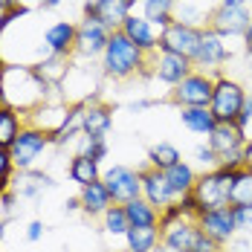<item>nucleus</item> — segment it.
Masks as SVG:
<instances>
[{
  "label": "nucleus",
  "instance_id": "1",
  "mask_svg": "<svg viewBox=\"0 0 252 252\" xmlns=\"http://www.w3.org/2000/svg\"><path fill=\"white\" fill-rule=\"evenodd\" d=\"M148 67V52H142L125 32H110V41L101 52V76L113 81H127V78L145 73Z\"/></svg>",
  "mask_w": 252,
  "mask_h": 252
},
{
  "label": "nucleus",
  "instance_id": "2",
  "mask_svg": "<svg viewBox=\"0 0 252 252\" xmlns=\"http://www.w3.org/2000/svg\"><path fill=\"white\" fill-rule=\"evenodd\" d=\"M247 96L250 93H247V87L241 81L218 73L215 76V93H212V101H209V110L218 119V125H235Z\"/></svg>",
  "mask_w": 252,
  "mask_h": 252
},
{
  "label": "nucleus",
  "instance_id": "3",
  "mask_svg": "<svg viewBox=\"0 0 252 252\" xmlns=\"http://www.w3.org/2000/svg\"><path fill=\"white\" fill-rule=\"evenodd\" d=\"M191 194H194L200 212L229 206V194H232V171H229V168H215V171H203V174H197V183H194V191H191Z\"/></svg>",
  "mask_w": 252,
  "mask_h": 252
},
{
  "label": "nucleus",
  "instance_id": "4",
  "mask_svg": "<svg viewBox=\"0 0 252 252\" xmlns=\"http://www.w3.org/2000/svg\"><path fill=\"white\" fill-rule=\"evenodd\" d=\"M206 139H209V148L218 154V162H220L218 168L235 171V168H244L247 165V157H244L247 139L238 130V125H215V130Z\"/></svg>",
  "mask_w": 252,
  "mask_h": 252
},
{
  "label": "nucleus",
  "instance_id": "5",
  "mask_svg": "<svg viewBox=\"0 0 252 252\" xmlns=\"http://www.w3.org/2000/svg\"><path fill=\"white\" fill-rule=\"evenodd\" d=\"M47 148H52L50 130H44V127H38V125H24L21 136L9 148V157H12V162H15L18 171H26V168H35V162L44 157Z\"/></svg>",
  "mask_w": 252,
  "mask_h": 252
},
{
  "label": "nucleus",
  "instance_id": "6",
  "mask_svg": "<svg viewBox=\"0 0 252 252\" xmlns=\"http://www.w3.org/2000/svg\"><path fill=\"white\" fill-rule=\"evenodd\" d=\"M101 183H104V189L110 191V200L119 203V206L142 197V177H139V168L113 162V165H107V168L101 171Z\"/></svg>",
  "mask_w": 252,
  "mask_h": 252
},
{
  "label": "nucleus",
  "instance_id": "7",
  "mask_svg": "<svg viewBox=\"0 0 252 252\" xmlns=\"http://www.w3.org/2000/svg\"><path fill=\"white\" fill-rule=\"evenodd\" d=\"M252 12L250 6H238V3H218L212 12H209V26L212 32H218L220 38H244L247 29H250Z\"/></svg>",
  "mask_w": 252,
  "mask_h": 252
},
{
  "label": "nucleus",
  "instance_id": "8",
  "mask_svg": "<svg viewBox=\"0 0 252 252\" xmlns=\"http://www.w3.org/2000/svg\"><path fill=\"white\" fill-rule=\"evenodd\" d=\"M200 41H203V29L174 21L171 26H165V29L159 32L157 50H159V52H171V55H183V58H189V61H191V58L197 55Z\"/></svg>",
  "mask_w": 252,
  "mask_h": 252
},
{
  "label": "nucleus",
  "instance_id": "9",
  "mask_svg": "<svg viewBox=\"0 0 252 252\" xmlns=\"http://www.w3.org/2000/svg\"><path fill=\"white\" fill-rule=\"evenodd\" d=\"M212 93H215V78L209 73H191L186 76L177 87H171V96L168 101L177 104V107H209L212 101Z\"/></svg>",
  "mask_w": 252,
  "mask_h": 252
},
{
  "label": "nucleus",
  "instance_id": "10",
  "mask_svg": "<svg viewBox=\"0 0 252 252\" xmlns=\"http://www.w3.org/2000/svg\"><path fill=\"white\" fill-rule=\"evenodd\" d=\"M136 0H87L84 3V18L101 24L107 32H119L127 15H133Z\"/></svg>",
  "mask_w": 252,
  "mask_h": 252
},
{
  "label": "nucleus",
  "instance_id": "11",
  "mask_svg": "<svg viewBox=\"0 0 252 252\" xmlns=\"http://www.w3.org/2000/svg\"><path fill=\"white\" fill-rule=\"evenodd\" d=\"M226 38H220L212 29H203V41L197 47V55L191 58V67H197V73H212V78L220 73V67L232 58V50L223 44Z\"/></svg>",
  "mask_w": 252,
  "mask_h": 252
},
{
  "label": "nucleus",
  "instance_id": "12",
  "mask_svg": "<svg viewBox=\"0 0 252 252\" xmlns=\"http://www.w3.org/2000/svg\"><path fill=\"white\" fill-rule=\"evenodd\" d=\"M197 226H200L218 247H229V244L235 241V235H238L235 218H232V206L200 212V215H197Z\"/></svg>",
  "mask_w": 252,
  "mask_h": 252
},
{
  "label": "nucleus",
  "instance_id": "13",
  "mask_svg": "<svg viewBox=\"0 0 252 252\" xmlns=\"http://www.w3.org/2000/svg\"><path fill=\"white\" fill-rule=\"evenodd\" d=\"M107 41H110V32L101 24L84 18L81 24H76V50H73V55H78V58H101Z\"/></svg>",
  "mask_w": 252,
  "mask_h": 252
},
{
  "label": "nucleus",
  "instance_id": "14",
  "mask_svg": "<svg viewBox=\"0 0 252 252\" xmlns=\"http://www.w3.org/2000/svg\"><path fill=\"white\" fill-rule=\"evenodd\" d=\"M194 67L189 58L183 55H171V52H154V61H151V76L168 87H177L186 76H191Z\"/></svg>",
  "mask_w": 252,
  "mask_h": 252
},
{
  "label": "nucleus",
  "instance_id": "15",
  "mask_svg": "<svg viewBox=\"0 0 252 252\" xmlns=\"http://www.w3.org/2000/svg\"><path fill=\"white\" fill-rule=\"evenodd\" d=\"M58 183L55 177L47 171H38V168H26V171H15L12 180V191L21 197V200H38L44 191H52Z\"/></svg>",
  "mask_w": 252,
  "mask_h": 252
},
{
  "label": "nucleus",
  "instance_id": "16",
  "mask_svg": "<svg viewBox=\"0 0 252 252\" xmlns=\"http://www.w3.org/2000/svg\"><path fill=\"white\" fill-rule=\"evenodd\" d=\"M139 177H142V197L151 203L157 212L168 209V206L177 200L174 194H171V189H168V183H165V174H162V171L145 165V168H139Z\"/></svg>",
  "mask_w": 252,
  "mask_h": 252
},
{
  "label": "nucleus",
  "instance_id": "17",
  "mask_svg": "<svg viewBox=\"0 0 252 252\" xmlns=\"http://www.w3.org/2000/svg\"><path fill=\"white\" fill-rule=\"evenodd\" d=\"M159 232H162V244H168L171 250L191 252L197 235H200V226H197V218H180L168 226H159Z\"/></svg>",
  "mask_w": 252,
  "mask_h": 252
},
{
  "label": "nucleus",
  "instance_id": "18",
  "mask_svg": "<svg viewBox=\"0 0 252 252\" xmlns=\"http://www.w3.org/2000/svg\"><path fill=\"white\" fill-rule=\"evenodd\" d=\"M84 104H87V99H81V101H76V104H70V107H67L64 122L50 133L55 148H64V145L76 142L78 136L84 133Z\"/></svg>",
  "mask_w": 252,
  "mask_h": 252
},
{
  "label": "nucleus",
  "instance_id": "19",
  "mask_svg": "<svg viewBox=\"0 0 252 252\" xmlns=\"http://www.w3.org/2000/svg\"><path fill=\"white\" fill-rule=\"evenodd\" d=\"M44 47L50 55H61L70 58L76 50V24L73 21H58L44 32Z\"/></svg>",
  "mask_w": 252,
  "mask_h": 252
},
{
  "label": "nucleus",
  "instance_id": "20",
  "mask_svg": "<svg viewBox=\"0 0 252 252\" xmlns=\"http://www.w3.org/2000/svg\"><path fill=\"white\" fill-rule=\"evenodd\" d=\"M122 32H125L127 38L139 47L142 52H148L154 55L157 52V41H159V29L151 26L142 15H127V21L122 24Z\"/></svg>",
  "mask_w": 252,
  "mask_h": 252
},
{
  "label": "nucleus",
  "instance_id": "21",
  "mask_svg": "<svg viewBox=\"0 0 252 252\" xmlns=\"http://www.w3.org/2000/svg\"><path fill=\"white\" fill-rule=\"evenodd\" d=\"M110 130H113V110L107 104H101V101L87 99V104H84V133L107 139Z\"/></svg>",
  "mask_w": 252,
  "mask_h": 252
},
{
  "label": "nucleus",
  "instance_id": "22",
  "mask_svg": "<svg viewBox=\"0 0 252 252\" xmlns=\"http://www.w3.org/2000/svg\"><path fill=\"white\" fill-rule=\"evenodd\" d=\"M78 200H81V212L87 215V218H101L113 200H110V191L104 189V183L96 180V183H90V186H84L81 191H78Z\"/></svg>",
  "mask_w": 252,
  "mask_h": 252
},
{
  "label": "nucleus",
  "instance_id": "23",
  "mask_svg": "<svg viewBox=\"0 0 252 252\" xmlns=\"http://www.w3.org/2000/svg\"><path fill=\"white\" fill-rule=\"evenodd\" d=\"M162 174H165V183H168V189H171V194H174L177 200H180L183 194H191V191H194L197 168H194L191 162L180 159L177 165H171V168H168V171H162Z\"/></svg>",
  "mask_w": 252,
  "mask_h": 252
},
{
  "label": "nucleus",
  "instance_id": "24",
  "mask_svg": "<svg viewBox=\"0 0 252 252\" xmlns=\"http://www.w3.org/2000/svg\"><path fill=\"white\" fill-rule=\"evenodd\" d=\"M101 162L96 159H90V157H84V154H73V159H70V165H67V177L76 183L78 189H84V186H90V183H96L101 180Z\"/></svg>",
  "mask_w": 252,
  "mask_h": 252
},
{
  "label": "nucleus",
  "instance_id": "25",
  "mask_svg": "<svg viewBox=\"0 0 252 252\" xmlns=\"http://www.w3.org/2000/svg\"><path fill=\"white\" fill-rule=\"evenodd\" d=\"M180 125L197 136H209L218 125V119L212 116L209 107H180Z\"/></svg>",
  "mask_w": 252,
  "mask_h": 252
},
{
  "label": "nucleus",
  "instance_id": "26",
  "mask_svg": "<svg viewBox=\"0 0 252 252\" xmlns=\"http://www.w3.org/2000/svg\"><path fill=\"white\" fill-rule=\"evenodd\" d=\"M139 3H142V18L151 26H157L159 32L174 24L177 0H139Z\"/></svg>",
  "mask_w": 252,
  "mask_h": 252
},
{
  "label": "nucleus",
  "instance_id": "27",
  "mask_svg": "<svg viewBox=\"0 0 252 252\" xmlns=\"http://www.w3.org/2000/svg\"><path fill=\"white\" fill-rule=\"evenodd\" d=\"M162 241L159 226H130L125 235V250L127 252H151Z\"/></svg>",
  "mask_w": 252,
  "mask_h": 252
},
{
  "label": "nucleus",
  "instance_id": "28",
  "mask_svg": "<svg viewBox=\"0 0 252 252\" xmlns=\"http://www.w3.org/2000/svg\"><path fill=\"white\" fill-rule=\"evenodd\" d=\"M24 125L26 122L21 119V113H18L15 107H9V104L0 107V148H3V151H9V148L15 145V139L21 136Z\"/></svg>",
  "mask_w": 252,
  "mask_h": 252
},
{
  "label": "nucleus",
  "instance_id": "29",
  "mask_svg": "<svg viewBox=\"0 0 252 252\" xmlns=\"http://www.w3.org/2000/svg\"><path fill=\"white\" fill-rule=\"evenodd\" d=\"M125 215L130 220V226H159V212L145 197H136V200L125 203Z\"/></svg>",
  "mask_w": 252,
  "mask_h": 252
},
{
  "label": "nucleus",
  "instance_id": "30",
  "mask_svg": "<svg viewBox=\"0 0 252 252\" xmlns=\"http://www.w3.org/2000/svg\"><path fill=\"white\" fill-rule=\"evenodd\" d=\"M180 159H183V154H180V148L171 145V142H157V145L148 148V165L157 168V171H168V168L177 165Z\"/></svg>",
  "mask_w": 252,
  "mask_h": 252
},
{
  "label": "nucleus",
  "instance_id": "31",
  "mask_svg": "<svg viewBox=\"0 0 252 252\" xmlns=\"http://www.w3.org/2000/svg\"><path fill=\"white\" fill-rule=\"evenodd\" d=\"M241 203H252V168H235L232 171V194H229V206H241Z\"/></svg>",
  "mask_w": 252,
  "mask_h": 252
},
{
  "label": "nucleus",
  "instance_id": "32",
  "mask_svg": "<svg viewBox=\"0 0 252 252\" xmlns=\"http://www.w3.org/2000/svg\"><path fill=\"white\" fill-rule=\"evenodd\" d=\"M101 226H104V232H107L110 238H125L127 229H130V220H127V215H125V206L113 203V206L101 215Z\"/></svg>",
  "mask_w": 252,
  "mask_h": 252
},
{
  "label": "nucleus",
  "instance_id": "33",
  "mask_svg": "<svg viewBox=\"0 0 252 252\" xmlns=\"http://www.w3.org/2000/svg\"><path fill=\"white\" fill-rule=\"evenodd\" d=\"M76 154H84V157H90V159H96V162H104L107 154H110V142H107V139H99V136L81 133L76 139Z\"/></svg>",
  "mask_w": 252,
  "mask_h": 252
},
{
  "label": "nucleus",
  "instance_id": "34",
  "mask_svg": "<svg viewBox=\"0 0 252 252\" xmlns=\"http://www.w3.org/2000/svg\"><path fill=\"white\" fill-rule=\"evenodd\" d=\"M232 218H235V229H238V235L252 238V203L232 206Z\"/></svg>",
  "mask_w": 252,
  "mask_h": 252
},
{
  "label": "nucleus",
  "instance_id": "35",
  "mask_svg": "<svg viewBox=\"0 0 252 252\" xmlns=\"http://www.w3.org/2000/svg\"><path fill=\"white\" fill-rule=\"evenodd\" d=\"M15 162H12V157L9 151H3L0 148V194H6V191H12V180H15Z\"/></svg>",
  "mask_w": 252,
  "mask_h": 252
},
{
  "label": "nucleus",
  "instance_id": "36",
  "mask_svg": "<svg viewBox=\"0 0 252 252\" xmlns=\"http://www.w3.org/2000/svg\"><path fill=\"white\" fill-rule=\"evenodd\" d=\"M191 157H194V162L200 165L203 171H215V168L220 165V162H218V154H215L212 148H209V142H206V145H197Z\"/></svg>",
  "mask_w": 252,
  "mask_h": 252
},
{
  "label": "nucleus",
  "instance_id": "37",
  "mask_svg": "<svg viewBox=\"0 0 252 252\" xmlns=\"http://www.w3.org/2000/svg\"><path fill=\"white\" fill-rule=\"evenodd\" d=\"M29 12H32V9H29V6H24V3H21V6H15V9H9V12H3V15H0V35H3L9 26L15 24L18 18H26Z\"/></svg>",
  "mask_w": 252,
  "mask_h": 252
},
{
  "label": "nucleus",
  "instance_id": "38",
  "mask_svg": "<svg viewBox=\"0 0 252 252\" xmlns=\"http://www.w3.org/2000/svg\"><path fill=\"white\" fill-rule=\"evenodd\" d=\"M44 232H47V223H44V220H29V223H26L24 238L29 241V244H38V241L44 238Z\"/></svg>",
  "mask_w": 252,
  "mask_h": 252
},
{
  "label": "nucleus",
  "instance_id": "39",
  "mask_svg": "<svg viewBox=\"0 0 252 252\" xmlns=\"http://www.w3.org/2000/svg\"><path fill=\"white\" fill-rule=\"evenodd\" d=\"M157 101L154 99H142V101H130V110L133 113H142V110H148V107H154Z\"/></svg>",
  "mask_w": 252,
  "mask_h": 252
},
{
  "label": "nucleus",
  "instance_id": "40",
  "mask_svg": "<svg viewBox=\"0 0 252 252\" xmlns=\"http://www.w3.org/2000/svg\"><path fill=\"white\" fill-rule=\"evenodd\" d=\"M64 212H67V215H73V212H81V200H78V197H70V200H64Z\"/></svg>",
  "mask_w": 252,
  "mask_h": 252
},
{
  "label": "nucleus",
  "instance_id": "41",
  "mask_svg": "<svg viewBox=\"0 0 252 252\" xmlns=\"http://www.w3.org/2000/svg\"><path fill=\"white\" fill-rule=\"evenodd\" d=\"M61 6V0H38V9L41 12H52V9H58Z\"/></svg>",
  "mask_w": 252,
  "mask_h": 252
},
{
  "label": "nucleus",
  "instance_id": "42",
  "mask_svg": "<svg viewBox=\"0 0 252 252\" xmlns=\"http://www.w3.org/2000/svg\"><path fill=\"white\" fill-rule=\"evenodd\" d=\"M15 6H21V0H0V12H9Z\"/></svg>",
  "mask_w": 252,
  "mask_h": 252
},
{
  "label": "nucleus",
  "instance_id": "43",
  "mask_svg": "<svg viewBox=\"0 0 252 252\" xmlns=\"http://www.w3.org/2000/svg\"><path fill=\"white\" fill-rule=\"evenodd\" d=\"M244 50L252 52V21H250V29H247V35H244Z\"/></svg>",
  "mask_w": 252,
  "mask_h": 252
},
{
  "label": "nucleus",
  "instance_id": "44",
  "mask_svg": "<svg viewBox=\"0 0 252 252\" xmlns=\"http://www.w3.org/2000/svg\"><path fill=\"white\" fill-rule=\"evenodd\" d=\"M151 252H177V250H171L168 244H162V241H159V244H157V247H154Z\"/></svg>",
  "mask_w": 252,
  "mask_h": 252
},
{
  "label": "nucleus",
  "instance_id": "45",
  "mask_svg": "<svg viewBox=\"0 0 252 252\" xmlns=\"http://www.w3.org/2000/svg\"><path fill=\"white\" fill-rule=\"evenodd\" d=\"M6 223H9V220L0 218V244H3V238H6Z\"/></svg>",
  "mask_w": 252,
  "mask_h": 252
},
{
  "label": "nucleus",
  "instance_id": "46",
  "mask_svg": "<svg viewBox=\"0 0 252 252\" xmlns=\"http://www.w3.org/2000/svg\"><path fill=\"white\" fill-rule=\"evenodd\" d=\"M223 3H238V6H250L252 0H223Z\"/></svg>",
  "mask_w": 252,
  "mask_h": 252
},
{
  "label": "nucleus",
  "instance_id": "47",
  "mask_svg": "<svg viewBox=\"0 0 252 252\" xmlns=\"http://www.w3.org/2000/svg\"><path fill=\"white\" fill-rule=\"evenodd\" d=\"M247 67H250V76H252V52H247Z\"/></svg>",
  "mask_w": 252,
  "mask_h": 252
},
{
  "label": "nucleus",
  "instance_id": "48",
  "mask_svg": "<svg viewBox=\"0 0 252 252\" xmlns=\"http://www.w3.org/2000/svg\"><path fill=\"white\" fill-rule=\"evenodd\" d=\"M218 252H229V247H220V250H218Z\"/></svg>",
  "mask_w": 252,
  "mask_h": 252
},
{
  "label": "nucleus",
  "instance_id": "49",
  "mask_svg": "<svg viewBox=\"0 0 252 252\" xmlns=\"http://www.w3.org/2000/svg\"><path fill=\"white\" fill-rule=\"evenodd\" d=\"M0 70H3V64H0Z\"/></svg>",
  "mask_w": 252,
  "mask_h": 252
},
{
  "label": "nucleus",
  "instance_id": "50",
  "mask_svg": "<svg viewBox=\"0 0 252 252\" xmlns=\"http://www.w3.org/2000/svg\"><path fill=\"white\" fill-rule=\"evenodd\" d=\"M0 15H3V12H0Z\"/></svg>",
  "mask_w": 252,
  "mask_h": 252
},
{
  "label": "nucleus",
  "instance_id": "51",
  "mask_svg": "<svg viewBox=\"0 0 252 252\" xmlns=\"http://www.w3.org/2000/svg\"><path fill=\"white\" fill-rule=\"evenodd\" d=\"M250 168H252V165H250Z\"/></svg>",
  "mask_w": 252,
  "mask_h": 252
},
{
  "label": "nucleus",
  "instance_id": "52",
  "mask_svg": "<svg viewBox=\"0 0 252 252\" xmlns=\"http://www.w3.org/2000/svg\"><path fill=\"white\" fill-rule=\"evenodd\" d=\"M125 252H127V250H125Z\"/></svg>",
  "mask_w": 252,
  "mask_h": 252
}]
</instances>
